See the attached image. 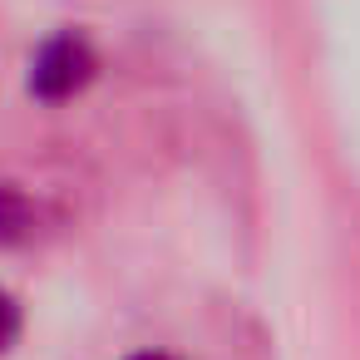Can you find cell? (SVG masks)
Masks as SVG:
<instances>
[{
  "label": "cell",
  "instance_id": "6da1fadb",
  "mask_svg": "<svg viewBox=\"0 0 360 360\" xmlns=\"http://www.w3.org/2000/svg\"><path fill=\"white\" fill-rule=\"evenodd\" d=\"M99 60H94V45L79 35V30H55L35 55H30V94L45 99V104H60L70 94H79L89 79H94Z\"/></svg>",
  "mask_w": 360,
  "mask_h": 360
},
{
  "label": "cell",
  "instance_id": "7a4b0ae2",
  "mask_svg": "<svg viewBox=\"0 0 360 360\" xmlns=\"http://www.w3.org/2000/svg\"><path fill=\"white\" fill-rule=\"evenodd\" d=\"M30 217H35L30 198L11 183H0V242H20L30 232Z\"/></svg>",
  "mask_w": 360,
  "mask_h": 360
},
{
  "label": "cell",
  "instance_id": "3957f363",
  "mask_svg": "<svg viewBox=\"0 0 360 360\" xmlns=\"http://www.w3.org/2000/svg\"><path fill=\"white\" fill-rule=\"evenodd\" d=\"M15 335H20V306L11 291H0V350H11Z\"/></svg>",
  "mask_w": 360,
  "mask_h": 360
},
{
  "label": "cell",
  "instance_id": "277c9868",
  "mask_svg": "<svg viewBox=\"0 0 360 360\" xmlns=\"http://www.w3.org/2000/svg\"><path fill=\"white\" fill-rule=\"evenodd\" d=\"M129 360H173V355H163V350H139V355H129Z\"/></svg>",
  "mask_w": 360,
  "mask_h": 360
}]
</instances>
